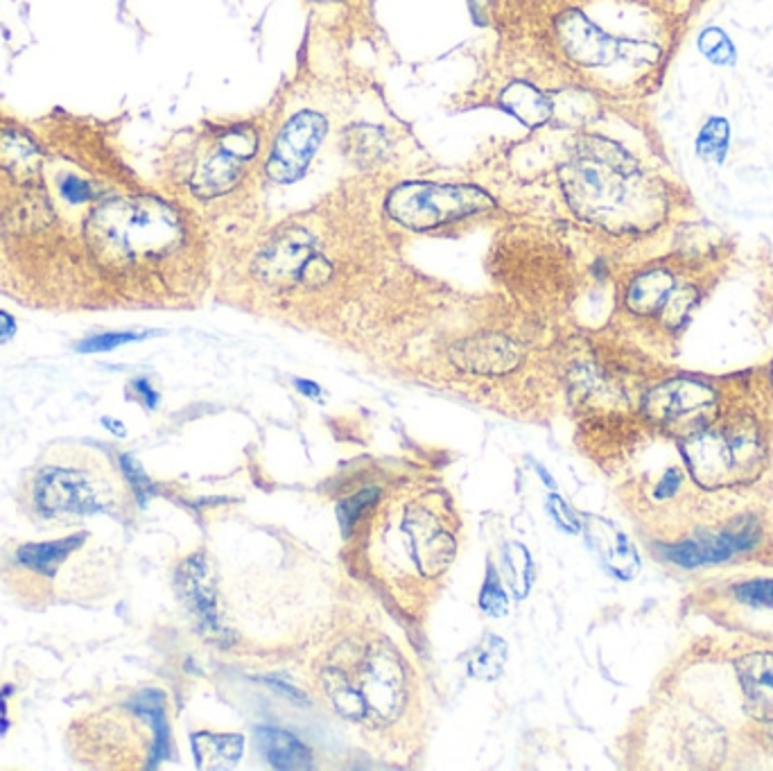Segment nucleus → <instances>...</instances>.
Returning a JSON list of instances; mask_svg holds the SVG:
<instances>
[{
	"mask_svg": "<svg viewBox=\"0 0 773 771\" xmlns=\"http://www.w3.org/2000/svg\"><path fill=\"white\" fill-rule=\"evenodd\" d=\"M738 597L742 602L751 604H764V607H773V579L769 582H749L738 586Z\"/></svg>",
	"mask_w": 773,
	"mask_h": 771,
	"instance_id": "25",
	"label": "nucleus"
},
{
	"mask_svg": "<svg viewBox=\"0 0 773 771\" xmlns=\"http://www.w3.org/2000/svg\"><path fill=\"white\" fill-rule=\"evenodd\" d=\"M14 333H17V319L10 312L0 310V342L10 340Z\"/></svg>",
	"mask_w": 773,
	"mask_h": 771,
	"instance_id": "28",
	"label": "nucleus"
},
{
	"mask_svg": "<svg viewBox=\"0 0 773 771\" xmlns=\"http://www.w3.org/2000/svg\"><path fill=\"white\" fill-rule=\"evenodd\" d=\"M258 747L267 762L276 769H310L312 767V753L306 744H301L295 736L262 727L256 731Z\"/></svg>",
	"mask_w": 773,
	"mask_h": 771,
	"instance_id": "14",
	"label": "nucleus"
},
{
	"mask_svg": "<svg viewBox=\"0 0 773 771\" xmlns=\"http://www.w3.org/2000/svg\"><path fill=\"white\" fill-rule=\"evenodd\" d=\"M509 647L501 636L486 634L468 656V675L482 681L498 679L505 670Z\"/></svg>",
	"mask_w": 773,
	"mask_h": 771,
	"instance_id": "19",
	"label": "nucleus"
},
{
	"mask_svg": "<svg viewBox=\"0 0 773 771\" xmlns=\"http://www.w3.org/2000/svg\"><path fill=\"white\" fill-rule=\"evenodd\" d=\"M686 455L694 477L703 486H729L757 469L760 444L755 432H705L688 436Z\"/></svg>",
	"mask_w": 773,
	"mask_h": 771,
	"instance_id": "6",
	"label": "nucleus"
},
{
	"mask_svg": "<svg viewBox=\"0 0 773 771\" xmlns=\"http://www.w3.org/2000/svg\"><path fill=\"white\" fill-rule=\"evenodd\" d=\"M116 469L93 451H50L19 482V505L32 521L66 525L95 514L116 516L123 507Z\"/></svg>",
	"mask_w": 773,
	"mask_h": 771,
	"instance_id": "1",
	"label": "nucleus"
},
{
	"mask_svg": "<svg viewBox=\"0 0 773 771\" xmlns=\"http://www.w3.org/2000/svg\"><path fill=\"white\" fill-rule=\"evenodd\" d=\"M738 677L753 718L773 722V654L760 651L740 660Z\"/></svg>",
	"mask_w": 773,
	"mask_h": 771,
	"instance_id": "12",
	"label": "nucleus"
},
{
	"mask_svg": "<svg viewBox=\"0 0 773 771\" xmlns=\"http://www.w3.org/2000/svg\"><path fill=\"white\" fill-rule=\"evenodd\" d=\"M405 532L421 573L436 577L449 566L455 555V541L432 521L430 514L410 510L405 516Z\"/></svg>",
	"mask_w": 773,
	"mask_h": 771,
	"instance_id": "10",
	"label": "nucleus"
},
{
	"mask_svg": "<svg viewBox=\"0 0 773 771\" xmlns=\"http://www.w3.org/2000/svg\"><path fill=\"white\" fill-rule=\"evenodd\" d=\"M672 295H674L672 274L668 269H651L640 274V277L629 286L627 306L636 315H651L660 308H666Z\"/></svg>",
	"mask_w": 773,
	"mask_h": 771,
	"instance_id": "15",
	"label": "nucleus"
},
{
	"mask_svg": "<svg viewBox=\"0 0 773 771\" xmlns=\"http://www.w3.org/2000/svg\"><path fill=\"white\" fill-rule=\"evenodd\" d=\"M321 686L333 701L336 710L344 715L347 720H364L367 718V703L362 699V692L351 686L349 677L336 668H328L321 672Z\"/></svg>",
	"mask_w": 773,
	"mask_h": 771,
	"instance_id": "18",
	"label": "nucleus"
},
{
	"mask_svg": "<svg viewBox=\"0 0 773 771\" xmlns=\"http://www.w3.org/2000/svg\"><path fill=\"white\" fill-rule=\"evenodd\" d=\"M729 141H731L729 123L724 119H710L697 138L699 156H703L705 161H712L717 165H722L726 158Z\"/></svg>",
	"mask_w": 773,
	"mask_h": 771,
	"instance_id": "20",
	"label": "nucleus"
},
{
	"mask_svg": "<svg viewBox=\"0 0 773 771\" xmlns=\"http://www.w3.org/2000/svg\"><path fill=\"white\" fill-rule=\"evenodd\" d=\"M549 512H552V516L557 518V523H559L561 527H566V530H570V532H577V530H579L577 521L573 518V514L568 512V507L564 505L561 498H557V495H552V498H549Z\"/></svg>",
	"mask_w": 773,
	"mask_h": 771,
	"instance_id": "27",
	"label": "nucleus"
},
{
	"mask_svg": "<svg viewBox=\"0 0 773 771\" xmlns=\"http://www.w3.org/2000/svg\"><path fill=\"white\" fill-rule=\"evenodd\" d=\"M378 498V489H371V491H362L358 493L355 498H351L344 507H342V514H344V525H355V521L360 518V514L373 505V501Z\"/></svg>",
	"mask_w": 773,
	"mask_h": 771,
	"instance_id": "26",
	"label": "nucleus"
},
{
	"mask_svg": "<svg viewBox=\"0 0 773 771\" xmlns=\"http://www.w3.org/2000/svg\"><path fill=\"white\" fill-rule=\"evenodd\" d=\"M134 706L104 708L73 720L66 733L69 755L91 769H127L134 767L132 749Z\"/></svg>",
	"mask_w": 773,
	"mask_h": 771,
	"instance_id": "5",
	"label": "nucleus"
},
{
	"mask_svg": "<svg viewBox=\"0 0 773 771\" xmlns=\"http://www.w3.org/2000/svg\"><path fill=\"white\" fill-rule=\"evenodd\" d=\"M498 104L527 127H540L555 114V102L549 93L525 80H507L498 95Z\"/></svg>",
	"mask_w": 773,
	"mask_h": 771,
	"instance_id": "13",
	"label": "nucleus"
},
{
	"mask_svg": "<svg viewBox=\"0 0 773 771\" xmlns=\"http://www.w3.org/2000/svg\"><path fill=\"white\" fill-rule=\"evenodd\" d=\"M295 384H297V390H301V392H303L306 397H310V399H315V397L319 394V388H317L315 382H308V380H297Z\"/></svg>",
	"mask_w": 773,
	"mask_h": 771,
	"instance_id": "29",
	"label": "nucleus"
},
{
	"mask_svg": "<svg viewBox=\"0 0 773 771\" xmlns=\"http://www.w3.org/2000/svg\"><path fill=\"white\" fill-rule=\"evenodd\" d=\"M179 584L184 588V595L190 604V609L197 614V618L206 627L217 625V611H215V593L208 582V570L199 557H193L184 564L179 573Z\"/></svg>",
	"mask_w": 773,
	"mask_h": 771,
	"instance_id": "16",
	"label": "nucleus"
},
{
	"mask_svg": "<svg viewBox=\"0 0 773 771\" xmlns=\"http://www.w3.org/2000/svg\"><path fill=\"white\" fill-rule=\"evenodd\" d=\"M699 50L717 66H731L738 58L733 41L720 28H708L699 34Z\"/></svg>",
	"mask_w": 773,
	"mask_h": 771,
	"instance_id": "21",
	"label": "nucleus"
},
{
	"mask_svg": "<svg viewBox=\"0 0 773 771\" xmlns=\"http://www.w3.org/2000/svg\"><path fill=\"white\" fill-rule=\"evenodd\" d=\"M328 134V119L317 109H301L276 134L265 161V175L274 184L299 182Z\"/></svg>",
	"mask_w": 773,
	"mask_h": 771,
	"instance_id": "7",
	"label": "nucleus"
},
{
	"mask_svg": "<svg viewBox=\"0 0 773 771\" xmlns=\"http://www.w3.org/2000/svg\"><path fill=\"white\" fill-rule=\"evenodd\" d=\"M260 136L258 121H240L208 132L190 168L188 191L197 199H215L240 188L260 152Z\"/></svg>",
	"mask_w": 773,
	"mask_h": 771,
	"instance_id": "4",
	"label": "nucleus"
},
{
	"mask_svg": "<svg viewBox=\"0 0 773 771\" xmlns=\"http://www.w3.org/2000/svg\"><path fill=\"white\" fill-rule=\"evenodd\" d=\"M136 388H138V392L145 397L147 405H156V394L150 390V384H147L145 380H138V382H136Z\"/></svg>",
	"mask_w": 773,
	"mask_h": 771,
	"instance_id": "30",
	"label": "nucleus"
},
{
	"mask_svg": "<svg viewBox=\"0 0 773 771\" xmlns=\"http://www.w3.org/2000/svg\"><path fill=\"white\" fill-rule=\"evenodd\" d=\"M453 360L475 373H507L521 362V351L505 336L488 333L457 345Z\"/></svg>",
	"mask_w": 773,
	"mask_h": 771,
	"instance_id": "11",
	"label": "nucleus"
},
{
	"mask_svg": "<svg viewBox=\"0 0 773 771\" xmlns=\"http://www.w3.org/2000/svg\"><path fill=\"white\" fill-rule=\"evenodd\" d=\"M480 607L482 611H486L488 616L493 618H501L507 614L509 609V602H507V595L498 582V577H495L493 573H488V579L480 593Z\"/></svg>",
	"mask_w": 773,
	"mask_h": 771,
	"instance_id": "23",
	"label": "nucleus"
},
{
	"mask_svg": "<svg viewBox=\"0 0 773 771\" xmlns=\"http://www.w3.org/2000/svg\"><path fill=\"white\" fill-rule=\"evenodd\" d=\"M362 699L367 712L371 710L378 720H396L405 703V672L399 656L382 642H378L362 668Z\"/></svg>",
	"mask_w": 773,
	"mask_h": 771,
	"instance_id": "9",
	"label": "nucleus"
},
{
	"mask_svg": "<svg viewBox=\"0 0 773 771\" xmlns=\"http://www.w3.org/2000/svg\"><path fill=\"white\" fill-rule=\"evenodd\" d=\"M507 568H509V582H512V588L516 590L518 597H525L529 593V586H532V562H529V553L518 545V543H512L507 547Z\"/></svg>",
	"mask_w": 773,
	"mask_h": 771,
	"instance_id": "22",
	"label": "nucleus"
},
{
	"mask_svg": "<svg viewBox=\"0 0 773 771\" xmlns=\"http://www.w3.org/2000/svg\"><path fill=\"white\" fill-rule=\"evenodd\" d=\"M636 161L616 143L597 136L579 138L561 165L559 182L568 206L588 223L622 225L640 186Z\"/></svg>",
	"mask_w": 773,
	"mask_h": 771,
	"instance_id": "2",
	"label": "nucleus"
},
{
	"mask_svg": "<svg viewBox=\"0 0 773 771\" xmlns=\"http://www.w3.org/2000/svg\"><path fill=\"white\" fill-rule=\"evenodd\" d=\"M647 414L666 423L677 434H694L703 430L708 414L714 408V394L703 382L672 380L660 384L647 397Z\"/></svg>",
	"mask_w": 773,
	"mask_h": 771,
	"instance_id": "8",
	"label": "nucleus"
},
{
	"mask_svg": "<svg viewBox=\"0 0 773 771\" xmlns=\"http://www.w3.org/2000/svg\"><path fill=\"white\" fill-rule=\"evenodd\" d=\"M193 749H195V758L197 764L204 769H223V767H231L243 758L245 751V740L243 736L236 733H227V736H217V733H197L193 736Z\"/></svg>",
	"mask_w": 773,
	"mask_h": 771,
	"instance_id": "17",
	"label": "nucleus"
},
{
	"mask_svg": "<svg viewBox=\"0 0 773 771\" xmlns=\"http://www.w3.org/2000/svg\"><path fill=\"white\" fill-rule=\"evenodd\" d=\"M145 336L143 333H104V336H95V338H89L84 340L78 349L80 351H89V353H97V351H112L121 345H127V342H136V340H143Z\"/></svg>",
	"mask_w": 773,
	"mask_h": 771,
	"instance_id": "24",
	"label": "nucleus"
},
{
	"mask_svg": "<svg viewBox=\"0 0 773 771\" xmlns=\"http://www.w3.org/2000/svg\"><path fill=\"white\" fill-rule=\"evenodd\" d=\"M495 199L477 186L412 182L394 186L384 197V213L410 232H436L488 213Z\"/></svg>",
	"mask_w": 773,
	"mask_h": 771,
	"instance_id": "3",
	"label": "nucleus"
}]
</instances>
